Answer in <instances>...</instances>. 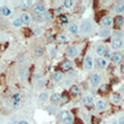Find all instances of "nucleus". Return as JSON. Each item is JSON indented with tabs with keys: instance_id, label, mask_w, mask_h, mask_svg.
Returning <instances> with one entry per match:
<instances>
[{
	"instance_id": "obj_1",
	"label": "nucleus",
	"mask_w": 124,
	"mask_h": 124,
	"mask_svg": "<svg viewBox=\"0 0 124 124\" xmlns=\"http://www.w3.org/2000/svg\"><path fill=\"white\" fill-rule=\"evenodd\" d=\"M92 32H93V23L92 22L88 21V20H85V21L82 22L81 25H79V33H81L83 36H85V35L90 34Z\"/></svg>"
},
{
	"instance_id": "obj_46",
	"label": "nucleus",
	"mask_w": 124,
	"mask_h": 124,
	"mask_svg": "<svg viewBox=\"0 0 124 124\" xmlns=\"http://www.w3.org/2000/svg\"><path fill=\"white\" fill-rule=\"evenodd\" d=\"M120 71H121V73H123V74H124V63L121 64V66H120Z\"/></svg>"
},
{
	"instance_id": "obj_15",
	"label": "nucleus",
	"mask_w": 124,
	"mask_h": 124,
	"mask_svg": "<svg viewBox=\"0 0 124 124\" xmlns=\"http://www.w3.org/2000/svg\"><path fill=\"white\" fill-rule=\"evenodd\" d=\"M123 60H124V54L122 52H120V51L114 52L113 58H112V62L113 63H121Z\"/></svg>"
},
{
	"instance_id": "obj_32",
	"label": "nucleus",
	"mask_w": 124,
	"mask_h": 124,
	"mask_svg": "<svg viewBox=\"0 0 124 124\" xmlns=\"http://www.w3.org/2000/svg\"><path fill=\"white\" fill-rule=\"evenodd\" d=\"M43 33H44V30L40 26H36V27L33 28V35L34 36H40Z\"/></svg>"
},
{
	"instance_id": "obj_51",
	"label": "nucleus",
	"mask_w": 124,
	"mask_h": 124,
	"mask_svg": "<svg viewBox=\"0 0 124 124\" xmlns=\"http://www.w3.org/2000/svg\"><path fill=\"white\" fill-rule=\"evenodd\" d=\"M12 124H19V122H17V121H15V122H13Z\"/></svg>"
},
{
	"instance_id": "obj_49",
	"label": "nucleus",
	"mask_w": 124,
	"mask_h": 124,
	"mask_svg": "<svg viewBox=\"0 0 124 124\" xmlns=\"http://www.w3.org/2000/svg\"><path fill=\"white\" fill-rule=\"evenodd\" d=\"M121 94H122V95H123V96H124V87L122 88V89H121Z\"/></svg>"
},
{
	"instance_id": "obj_17",
	"label": "nucleus",
	"mask_w": 124,
	"mask_h": 124,
	"mask_svg": "<svg viewBox=\"0 0 124 124\" xmlns=\"http://www.w3.org/2000/svg\"><path fill=\"white\" fill-rule=\"evenodd\" d=\"M106 51H107V48H106L105 45H102V44H101V45H98V46H97V48H96V54H97V56H99L100 58L105 57Z\"/></svg>"
},
{
	"instance_id": "obj_39",
	"label": "nucleus",
	"mask_w": 124,
	"mask_h": 124,
	"mask_svg": "<svg viewBox=\"0 0 124 124\" xmlns=\"http://www.w3.org/2000/svg\"><path fill=\"white\" fill-rule=\"evenodd\" d=\"M47 109H48V112H49L50 114H56L57 112H58V111H57V108L56 107H51V106H50V107H48Z\"/></svg>"
},
{
	"instance_id": "obj_12",
	"label": "nucleus",
	"mask_w": 124,
	"mask_h": 124,
	"mask_svg": "<svg viewBox=\"0 0 124 124\" xmlns=\"http://www.w3.org/2000/svg\"><path fill=\"white\" fill-rule=\"evenodd\" d=\"M96 65H97V68L100 69V70H105V69L108 66V61L106 60L103 57H102V58H97Z\"/></svg>"
},
{
	"instance_id": "obj_44",
	"label": "nucleus",
	"mask_w": 124,
	"mask_h": 124,
	"mask_svg": "<svg viewBox=\"0 0 124 124\" xmlns=\"http://www.w3.org/2000/svg\"><path fill=\"white\" fill-rule=\"evenodd\" d=\"M54 13H56V14L58 15V16H60L61 14H63V13H62V9H61V8L56 9V11H54Z\"/></svg>"
},
{
	"instance_id": "obj_37",
	"label": "nucleus",
	"mask_w": 124,
	"mask_h": 124,
	"mask_svg": "<svg viewBox=\"0 0 124 124\" xmlns=\"http://www.w3.org/2000/svg\"><path fill=\"white\" fill-rule=\"evenodd\" d=\"M33 22L40 24V23H44L45 21H44L43 15H34V16H33Z\"/></svg>"
},
{
	"instance_id": "obj_45",
	"label": "nucleus",
	"mask_w": 124,
	"mask_h": 124,
	"mask_svg": "<svg viewBox=\"0 0 124 124\" xmlns=\"http://www.w3.org/2000/svg\"><path fill=\"white\" fill-rule=\"evenodd\" d=\"M118 124H124V116H120L118 119Z\"/></svg>"
},
{
	"instance_id": "obj_9",
	"label": "nucleus",
	"mask_w": 124,
	"mask_h": 124,
	"mask_svg": "<svg viewBox=\"0 0 124 124\" xmlns=\"http://www.w3.org/2000/svg\"><path fill=\"white\" fill-rule=\"evenodd\" d=\"M77 54H78V49H77V47H75V46H71V47H69L68 50H66V56L71 59L76 58Z\"/></svg>"
},
{
	"instance_id": "obj_14",
	"label": "nucleus",
	"mask_w": 124,
	"mask_h": 124,
	"mask_svg": "<svg viewBox=\"0 0 124 124\" xmlns=\"http://www.w3.org/2000/svg\"><path fill=\"white\" fill-rule=\"evenodd\" d=\"M98 35H99V37H100V38L106 39V38H108V37L111 36V30L102 27L100 31H99V34Z\"/></svg>"
},
{
	"instance_id": "obj_31",
	"label": "nucleus",
	"mask_w": 124,
	"mask_h": 124,
	"mask_svg": "<svg viewBox=\"0 0 124 124\" xmlns=\"http://www.w3.org/2000/svg\"><path fill=\"white\" fill-rule=\"evenodd\" d=\"M11 14H12V11H11L10 8H8V7H6V6L2 7V16L8 17V16H10Z\"/></svg>"
},
{
	"instance_id": "obj_25",
	"label": "nucleus",
	"mask_w": 124,
	"mask_h": 124,
	"mask_svg": "<svg viewBox=\"0 0 124 124\" xmlns=\"http://www.w3.org/2000/svg\"><path fill=\"white\" fill-rule=\"evenodd\" d=\"M114 12L116 14H121V13L124 12V3L123 2H119L114 6Z\"/></svg>"
},
{
	"instance_id": "obj_23",
	"label": "nucleus",
	"mask_w": 124,
	"mask_h": 124,
	"mask_svg": "<svg viewBox=\"0 0 124 124\" xmlns=\"http://www.w3.org/2000/svg\"><path fill=\"white\" fill-rule=\"evenodd\" d=\"M48 99H49V95H48V93H46V92L39 93L38 96H37V100H38L39 102H45V101H47Z\"/></svg>"
},
{
	"instance_id": "obj_18",
	"label": "nucleus",
	"mask_w": 124,
	"mask_h": 124,
	"mask_svg": "<svg viewBox=\"0 0 124 124\" xmlns=\"http://www.w3.org/2000/svg\"><path fill=\"white\" fill-rule=\"evenodd\" d=\"M61 98H62V95L59 94V93H54V94L51 95V96L49 97L50 101H51L54 105H56V103H59L61 101Z\"/></svg>"
},
{
	"instance_id": "obj_13",
	"label": "nucleus",
	"mask_w": 124,
	"mask_h": 124,
	"mask_svg": "<svg viewBox=\"0 0 124 124\" xmlns=\"http://www.w3.org/2000/svg\"><path fill=\"white\" fill-rule=\"evenodd\" d=\"M123 24H124V17L122 15H116L113 19V25L116 28H120L121 26H123Z\"/></svg>"
},
{
	"instance_id": "obj_27",
	"label": "nucleus",
	"mask_w": 124,
	"mask_h": 124,
	"mask_svg": "<svg viewBox=\"0 0 124 124\" xmlns=\"http://www.w3.org/2000/svg\"><path fill=\"white\" fill-rule=\"evenodd\" d=\"M21 99H22V97H21V95L19 94V93H16V94H14L12 96V103H13V106H17V105H20L21 103Z\"/></svg>"
},
{
	"instance_id": "obj_40",
	"label": "nucleus",
	"mask_w": 124,
	"mask_h": 124,
	"mask_svg": "<svg viewBox=\"0 0 124 124\" xmlns=\"http://www.w3.org/2000/svg\"><path fill=\"white\" fill-rule=\"evenodd\" d=\"M49 54L52 57V58H54V57L57 56V49L54 47H52V48H50L49 49Z\"/></svg>"
},
{
	"instance_id": "obj_11",
	"label": "nucleus",
	"mask_w": 124,
	"mask_h": 124,
	"mask_svg": "<svg viewBox=\"0 0 124 124\" xmlns=\"http://www.w3.org/2000/svg\"><path fill=\"white\" fill-rule=\"evenodd\" d=\"M123 46V40L121 38H113L111 41V48L112 50H119Z\"/></svg>"
},
{
	"instance_id": "obj_4",
	"label": "nucleus",
	"mask_w": 124,
	"mask_h": 124,
	"mask_svg": "<svg viewBox=\"0 0 124 124\" xmlns=\"http://www.w3.org/2000/svg\"><path fill=\"white\" fill-rule=\"evenodd\" d=\"M88 81H89V84L92 87H98V86L100 85L101 77H100V75L97 74V73H93V74H90Z\"/></svg>"
},
{
	"instance_id": "obj_7",
	"label": "nucleus",
	"mask_w": 124,
	"mask_h": 124,
	"mask_svg": "<svg viewBox=\"0 0 124 124\" xmlns=\"http://www.w3.org/2000/svg\"><path fill=\"white\" fill-rule=\"evenodd\" d=\"M83 65H84V69L87 71H90L94 66V61H93V58L90 56H85L84 58V61H83Z\"/></svg>"
},
{
	"instance_id": "obj_36",
	"label": "nucleus",
	"mask_w": 124,
	"mask_h": 124,
	"mask_svg": "<svg viewBox=\"0 0 124 124\" xmlns=\"http://www.w3.org/2000/svg\"><path fill=\"white\" fill-rule=\"evenodd\" d=\"M57 41L60 44L66 43V41H68V37H66V35H64V34H59L58 36H57Z\"/></svg>"
},
{
	"instance_id": "obj_22",
	"label": "nucleus",
	"mask_w": 124,
	"mask_h": 124,
	"mask_svg": "<svg viewBox=\"0 0 124 124\" xmlns=\"http://www.w3.org/2000/svg\"><path fill=\"white\" fill-rule=\"evenodd\" d=\"M11 25H12L13 27L20 28V27H22L24 24H23V22H22L21 17H15V19H13L12 21H11Z\"/></svg>"
},
{
	"instance_id": "obj_24",
	"label": "nucleus",
	"mask_w": 124,
	"mask_h": 124,
	"mask_svg": "<svg viewBox=\"0 0 124 124\" xmlns=\"http://www.w3.org/2000/svg\"><path fill=\"white\" fill-rule=\"evenodd\" d=\"M70 93H71L72 96L76 97V96H78V95L81 94V88H79L77 85H72L71 86V88H70Z\"/></svg>"
},
{
	"instance_id": "obj_26",
	"label": "nucleus",
	"mask_w": 124,
	"mask_h": 124,
	"mask_svg": "<svg viewBox=\"0 0 124 124\" xmlns=\"http://www.w3.org/2000/svg\"><path fill=\"white\" fill-rule=\"evenodd\" d=\"M111 99L116 105H120L121 101H122V97H121V95L116 94V93H113V94L111 95Z\"/></svg>"
},
{
	"instance_id": "obj_50",
	"label": "nucleus",
	"mask_w": 124,
	"mask_h": 124,
	"mask_svg": "<svg viewBox=\"0 0 124 124\" xmlns=\"http://www.w3.org/2000/svg\"><path fill=\"white\" fill-rule=\"evenodd\" d=\"M0 15H2V7H0Z\"/></svg>"
},
{
	"instance_id": "obj_16",
	"label": "nucleus",
	"mask_w": 124,
	"mask_h": 124,
	"mask_svg": "<svg viewBox=\"0 0 124 124\" xmlns=\"http://www.w3.org/2000/svg\"><path fill=\"white\" fill-rule=\"evenodd\" d=\"M72 66H73L72 61H71V60H65V61H63L61 63V70L69 72V71L72 70Z\"/></svg>"
},
{
	"instance_id": "obj_38",
	"label": "nucleus",
	"mask_w": 124,
	"mask_h": 124,
	"mask_svg": "<svg viewBox=\"0 0 124 124\" xmlns=\"http://www.w3.org/2000/svg\"><path fill=\"white\" fill-rule=\"evenodd\" d=\"M59 20L61 21V25H62V26L69 23V22H68V16H66L65 14H61L60 16H59Z\"/></svg>"
},
{
	"instance_id": "obj_35",
	"label": "nucleus",
	"mask_w": 124,
	"mask_h": 124,
	"mask_svg": "<svg viewBox=\"0 0 124 124\" xmlns=\"http://www.w3.org/2000/svg\"><path fill=\"white\" fill-rule=\"evenodd\" d=\"M34 54L36 57H41L44 54V48L43 47H35V49H34Z\"/></svg>"
},
{
	"instance_id": "obj_29",
	"label": "nucleus",
	"mask_w": 124,
	"mask_h": 124,
	"mask_svg": "<svg viewBox=\"0 0 124 124\" xmlns=\"http://www.w3.org/2000/svg\"><path fill=\"white\" fill-rule=\"evenodd\" d=\"M46 84H47V79L44 78V77H41L40 79H38V81L36 82V88L37 89H40V88H44L46 86Z\"/></svg>"
},
{
	"instance_id": "obj_19",
	"label": "nucleus",
	"mask_w": 124,
	"mask_h": 124,
	"mask_svg": "<svg viewBox=\"0 0 124 124\" xmlns=\"http://www.w3.org/2000/svg\"><path fill=\"white\" fill-rule=\"evenodd\" d=\"M82 103L85 106H92L94 103V97L90 96V95H86L82 99Z\"/></svg>"
},
{
	"instance_id": "obj_30",
	"label": "nucleus",
	"mask_w": 124,
	"mask_h": 124,
	"mask_svg": "<svg viewBox=\"0 0 124 124\" xmlns=\"http://www.w3.org/2000/svg\"><path fill=\"white\" fill-rule=\"evenodd\" d=\"M34 3L33 1H31V0H26V1H21L20 2V8L22 9H27V8H31L32 7V4Z\"/></svg>"
},
{
	"instance_id": "obj_8",
	"label": "nucleus",
	"mask_w": 124,
	"mask_h": 124,
	"mask_svg": "<svg viewBox=\"0 0 124 124\" xmlns=\"http://www.w3.org/2000/svg\"><path fill=\"white\" fill-rule=\"evenodd\" d=\"M21 20L24 25H31L33 23V16L28 12H23L21 14Z\"/></svg>"
},
{
	"instance_id": "obj_33",
	"label": "nucleus",
	"mask_w": 124,
	"mask_h": 124,
	"mask_svg": "<svg viewBox=\"0 0 124 124\" xmlns=\"http://www.w3.org/2000/svg\"><path fill=\"white\" fill-rule=\"evenodd\" d=\"M73 6H74V1H72V0H65V1H63V8L66 9V10L72 9Z\"/></svg>"
},
{
	"instance_id": "obj_10",
	"label": "nucleus",
	"mask_w": 124,
	"mask_h": 124,
	"mask_svg": "<svg viewBox=\"0 0 124 124\" xmlns=\"http://www.w3.org/2000/svg\"><path fill=\"white\" fill-rule=\"evenodd\" d=\"M68 32L70 33L71 35L75 36V35L79 34V26L77 25L76 23H71V24H69V26H68Z\"/></svg>"
},
{
	"instance_id": "obj_20",
	"label": "nucleus",
	"mask_w": 124,
	"mask_h": 124,
	"mask_svg": "<svg viewBox=\"0 0 124 124\" xmlns=\"http://www.w3.org/2000/svg\"><path fill=\"white\" fill-rule=\"evenodd\" d=\"M63 79V73L60 72V71H56V72L52 74V81L54 83H60V82Z\"/></svg>"
},
{
	"instance_id": "obj_34",
	"label": "nucleus",
	"mask_w": 124,
	"mask_h": 124,
	"mask_svg": "<svg viewBox=\"0 0 124 124\" xmlns=\"http://www.w3.org/2000/svg\"><path fill=\"white\" fill-rule=\"evenodd\" d=\"M113 54H114V52L112 51V49H107V51H106V54H105V57L103 58L106 59V60H112V58H113Z\"/></svg>"
},
{
	"instance_id": "obj_28",
	"label": "nucleus",
	"mask_w": 124,
	"mask_h": 124,
	"mask_svg": "<svg viewBox=\"0 0 124 124\" xmlns=\"http://www.w3.org/2000/svg\"><path fill=\"white\" fill-rule=\"evenodd\" d=\"M43 17H44V21L47 22V23H50V22L54 21V14H52L50 11H47V12L43 15Z\"/></svg>"
},
{
	"instance_id": "obj_43",
	"label": "nucleus",
	"mask_w": 124,
	"mask_h": 124,
	"mask_svg": "<svg viewBox=\"0 0 124 124\" xmlns=\"http://www.w3.org/2000/svg\"><path fill=\"white\" fill-rule=\"evenodd\" d=\"M114 38H121V39H122V32H121V31H116V33H114Z\"/></svg>"
},
{
	"instance_id": "obj_2",
	"label": "nucleus",
	"mask_w": 124,
	"mask_h": 124,
	"mask_svg": "<svg viewBox=\"0 0 124 124\" xmlns=\"http://www.w3.org/2000/svg\"><path fill=\"white\" fill-rule=\"evenodd\" d=\"M60 119L63 124H73L74 122V118L69 111H62L60 113Z\"/></svg>"
},
{
	"instance_id": "obj_6",
	"label": "nucleus",
	"mask_w": 124,
	"mask_h": 124,
	"mask_svg": "<svg viewBox=\"0 0 124 124\" xmlns=\"http://www.w3.org/2000/svg\"><path fill=\"white\" fill-rule=\"evenodd\" d=\"M28 75H30V71L25 66H23L19 70V78L21 82H25L28 78Z\"/></svg>"
},
{
	"instance_id": "obj_3",
	"label": "nucleus",
	"mask_w": 124,
	"mask_h": 124,
	"mask_svg": "<svg viewBox=\"0 0 124 124\" xmlns=\"http://www.w3.org/2000/svg\"><path fill=\"white\" fill-rule=\"evenodd\" d=\"M33 12H34V15H44L47 12V9H46V6L44 3L37 2L33 8Z\"/></svg>"
},
{
	"instance_id": "obj_41",
	"label": "nucleus",
	"mask_w": 124,
	"mask_h": 124,
	"mask_svg": "<svg viewBox=\"0 0 124 124\" xmlns=\"http://www.w3.org/2000/svg\"><path fill=\"white\" fill-rule=\"evenodd\" d=\"M108 88H109V86L106 85V84H102V85L99 87V90H100L101 93H106V92H108Z\"/></svg>"
},
{
	"instance_id": "obj_42",
	"label": "nucleus",
	"mask_w": 124,
	"mask_h": 124,
	"mask_svg": "<svg viewBox=\"0 0 124 124\" xmlns=\"http://www.w3.org/2000/svg\"><path fill=\"white\" fill-rule=\"evenodd\" d=\"M69 97L66 96V95H62V98H61V103L62 105H64V103H68L69 102Z\"/></svg>"
},
{
	"instance_id": "obj_5",
	"label": "nucleus",
	"mask_w": 124,
	"mask_h": 124,
	"mask_svg": "<svg viewBox=\"0 0 124 124\" xmlns=\"http://www.w3.org/2000/svg\"><path fill=\"white\" fill-rule=\"evenodd\" d=\"M100 25L105 28H109L113 25V17L109 16V15H106L102 19L100 20Z\"/></svg>"
},
{
	"instance_id": "obj_48",
	"label": "nucleus",
	"mask_w": 124,
	"mask_h": 124,
	"mask_svg": "<svg viewBox=\"0 0 124 124\" xmlns=\"http://www.w3.org/2000/svg\"><path fill=\"white\" fill-rule=\"evenodd\" d=\"M110 124H118V120H112L110 122Z\"/></svg>"
},
{
	"instance_id": "obj_21",
	"label": "nucleus",
	"mask_w": 124,
	"mask_h": 124,
	"mask_svg": "<svg viewBox=\"0 0 124 124\" xmlns=\"http://www.w3.org/2000/svg\"><path fill=\"white\" fill-rule=\"evenodd\" d=\"M96 108L99 110V111H103L107 108V101L103 100V99H100L96 102Z\"/></svg>"
},
{
	"instance_id": "obj_47",
	"label": "nucleus",
	"mask_w": 124,
	"mask_h": 124,
	"mask_svg": "<svg viewBox=\"0 0 124 124\" xmlns=\"http://www.w3.org/2000/svg\"><path fill=\"white\" fill-rule=\"evenodd\" d=\"M19 124H30V123L25 120H21V121H19Z\"/></svg>"
}]
</instances>
